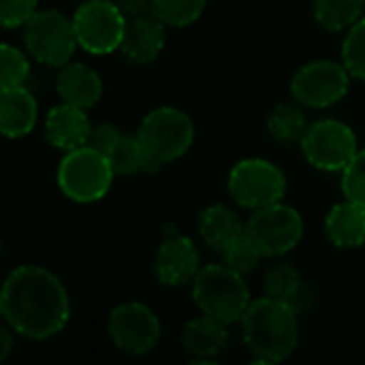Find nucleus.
I'll use <instances>...</instances> for the list:
<instances>
[{"label": "nucleus", "mask_w": 365, "mask_h": 365, "mask_svg": "<svg viewBox=\"0 0 365 365\" xmlns=\"http://www.w3.org/2000/svg\"><path fill=\"white\" fill-rule=\"evenodd\" d=\"M207 0H154V15L171 28L195 24L205 11Z\"/></svg>", "instance_id": "nucleus-24"}, {"label": "nucleus", "mask_w": 365, "mask_h": 365, "mask_svg": "<svg viewBox=\"0 0 365 365\" xmlns=\"http://www.w3.org/2000/svg\"><path fill=\"white\" fill-rule=\"evenodd\" d=\"M115 171L109 156L92 145L64 152V158L58 165V186L77 203H94L103 199L109 192Z\"/></svg>", "instance_id": "nucleus-5"}, {"label": "nucleus", "mask_w": 365, "mask_h": 365, "mask_svg": "<svg viewBox=\"0 0 365 365\" xmlns=\"http://www.w3.org/2000/svg\"><path fill=\"white\" fill-rule=\"evenodd\" d=\"M122 139V133L115 128V124L111 122H101L96 126H92L88 145H92L94 150L103 152L105 156H109L113 152V148L118 145V141Z\"/></svg>", "instance_id": "nucleus-31"}, {"label": "nucleus", "mask_w": 365, "mask_h": 365, "mask_svg": "<svg viewBox=\"0 0 365 365\" xmlns=\"http://www.w3.org/2000/svg\"><path fill=\"white\" fill-rule=\"evenodd\" d=\"M107 334L115 349L126 355H148L160 340V321L154 310L141 302H126L111 310Z\"/></svg>", "instance_id": "nucleus-12"}, {"label": "nucleus", "mask_w": 365, "mask_h": 365, "mask_svg": "<svg viewBox=\"0 0 365 365\" xmlns=\"http://www.w3.org/2000/svg\"><path fill=\"white\" fill-rule=\"evenodd\" d=\"M192 299L201 314L214 317L227 325L240 323L252 302L244 276L225 263L201 267L192 280Z\"/></svg>", "instance_id": "nucleus-4"}, {"label": "nucleus", "mask_w": 365, "mask_h": 365, "mask_svg": "<svg viewBox=\"0 0 365 365\" xmlns=\"http://www.w3.org/2000/svg\"><path fill=\"white\" fill-rule=\"evenodd\" d=\"M342 192L346 199L365 207V150H359L342 171Z\"/></svg>", "instance_id": "nucleus-29"}, {"label": "nucleus", "mask_w": 365, "mask_h": 365, "mask_svg": "<svg viewBox=\"0 0 365 365\" xmlns=\"http://www.w3.org/2000/svg\"><path fill=\"white\" fill-rule=\"evenodd\" d=\"M137 137L150 163V173L182 158L195 141L190 115L178 107H156L139 124Z\"/></svg>", "instance_id": "nucleus-3"}, {"label": "nucleus", "mask_w": 365, "mask_h": 365, "mask_svg": "<svg viewBox=\"0 0 365 365\" xmlns=\"http://www.w3.org/2000/svg\"><path fill=\"white\" fill-rule=\"evenodd\" d=\"M0 64H2V88L6 86H24L30 77V62L24 56V51H19L17 47L4 43L0 49Z\"/></svg>", "instance_id": "nucleus-28"}, {"label": "nucleus", "mask_w": 365, "mask_h": 365, "mask_svg": "<svg viewBox=\"0 0 365 365\" xmlns=\"http://www.w3.org/2000/svg\"><path fill=\"white\" fill-rule=\"evenodd\" d=\"M199 233L201 240L220 255L246 233V222L240 214L227 205H210L199 214Z\"/></svg>", "instance_id": "nucleus-20"}, {"label": "nucleus", "mask_w": 365, "mask_h": 365, "mask_svg": "<svg viewBox=\"0 0 365 365\" xmlns=\"http://www.w3.org/2000/svg\"><path fill=\"white\" fill-rule=\"evenodd\" d=\"M314 302H317L314 287H312V284H308V282H302V287L295 291V295H293L287 304H289L297 314H302V312L310 310V308L314 306Z\"/></svg>", "instance_id": "nucleus-32"}, {"label": "nucleus", "mask_w": 365, "mask_h": 365, "mask_svg": "<svg viewBox=\"0 0 365 365\" xmlns=\"http://www.w3.org/2000/svg\"><path fill=\"white\" fill-rule=\"evenodd\" d=\"M109 160L115 175L150 173V163L137 135H122V139L109 154Z\"/></svg>", "instance_id": "nucleus-23"}, {"label": "nucleus", "mask_w": 365, "mask_h": 365, "mask_svg": "<svg viewBox=\"0 0 365 365\" xmlns=\"http://www.w3.org/2000/svg\"><path fill=\"white\" fill-rule=\"evenodd\" d=\"M302 276L299 272L291 265V263H280V265H274L267 274H265V295L267 297H274V299H280V302H289L295 291L302 287Z\"/></svg>", "instance_id": "nucleus-26"}, {"label": "nucleus", "mask_w": 365, "mask_h": 365, "mask_svg": "<svg viewBox=\"0 0 365 365\" xmlns=\"http://www.w3.org/2000/svg\"><path fill=\"white\" fill-rule=\"evenodd\" d=\"M342 62L351 77L365 81V17H359L342 41Z\"/></svg>", "instance_id": "nucleus-25"}, {"label": "nucleus", "mask_w": 365, "mask_h": 365, "mask_svg": "<svg viewBox=\"0 0 365 365\" xmlns=\"http://www.w3.org/2000/svg\"><path fill=\"white\" fill-rule=\"evenodd\" d=\"M297 317L287 302L267 295L250 302L240 323L244 342L257 364H280L295 353L299 344Z\"/></svg>", "instance_id": "nucleus-2"}, {"label": "nucleus", "mask_w": 365, "mask_h": 365, "mask_svg": "<svg viewBox=\"0 0 365 365\" xmlns=\"http://www.w3.org/2000/svg\"><path fill=\"white\" fill-rule=\"evenodd\" d=\"M56 92L62 103L90 109L103 96V81L98 73L88 64L66 62L64 66H60V73L56 77Z\"/></svg>", "instance_id": "nucleus-16"}, {"label": "nucleus", "mask_w": 365, "mask_h": 365, "mask_svg": "<svg viewBox=\"0 0 365 365\" xmlns=\"http://www.w3.org/2000/svg\"><path fill=\"white\" fill-rule=\"evenodd\" d=\"M38 0H0V21L6 30L26 26L36 13Z\"/></svg>", "instance_id": "nucleus-30"}, {"label": "nucleus", "mask_w": 365, "mask_h": 365, "mask_svg": "<svg viewBox=\"0 0 365 365\" xmlns=\"http://www.w3.org/2000/svg\"><path fill=\"white\" fill-rule=\"evenodd\" d=\"M128 17L118 2L111 0H86L73 15L75 36L81 49L94 56L113 53L120 49Z\"/></svg>", "instance_id": "nucleus-8"}, {"label": "nucleus", "mask_w": 365, "mask_h": 365, "mask_svg": "<svg viewBox=\"0 0 365 365\" xmlns=\"http://www.w3.org/2000/svg\"><path fill=\"white\" fill-rule=\"evenodd\" d=\"M38 118L34 94L26 86H6L0 92V128L4 137L19 139L32 133Z\"/></svg>", "instance_id": "nucleus-17"}, {"label": "nucleus", "mask_w": 365, "mask_h": 365, "mask_svg": "<svg viewBox=\"0 0 365 365\" xmlns=\"http://www.w3.org/2000/svg\"><path fill=\"white\" fill-rule=\"evenodd\" d=\"M351 86V73L344 62L314 60L304 64L291 79L293 98L310 109H325L340 103Z\"/></svg>", "instance_id": "nucleus-11"}, {"label": "nucleus", "mask_w": 365, "mask_h": 365, "mask_svg": "<svg viewBox=\"0 0 365 365\" xmlns=\"http://www.w3.org/2000/svg\"><path fill=\"white\" fill-rule=\"evenodd\" d=\"M222 259H225V265H229L233 272L246 276V274H250V272L259 265V261L263 259V255H261V250L250 242V237L244 233L240 240H235V242L222 252Z\"/></svg>", "instance_id": "nucleus-27"}, {"label": "nucleus", "mask_w": 365, "mask_h": 365, "mask_svg": "<svg viewBox=\"0 0 365 365\" xmlns=\"http://www.w3.org/2000/svg\"><path fill=\"white\" fill-rule=\"evenodd\" d=\"M13 351V327L2 325L0 327V359L4 361Z\"/></svg>", "instance_id": "nucleus-34"}, {"label": "nucleus", "mask_w": 365, "mask_h": 365, "mask_svg": "<svg viewBox=\"0 0 365 365\" xmlns=\"http://www.w3.org/2000/svg\"><path fill=\"white\" fill-rule=\"evenodd\" d=\"M24 43L30 56L47 66H64L79 47L73 19L56 9L36 11L24 26Z\"/></svg>", "instance_id": "nucleus-7"}, {"label": "nucleus", "mask_w": 365, "mask_h": 365, "mask_svg": "<svg viewBox=\"0 0 365 365\" xmlns=\"http://www.w3.org/2000/svg\"><path fill=\"white\" fill-rule=\"evenodd\" d=\"M325 233L336 248L351 250L365 244V207L346 199L336 203L325 218Z\"/></svg>", "instance_id": "nucleus-18"}, {"label": "nucleus", "mask_w": 365, "mask_h": 365, "mask_svg": "<svg viewBox=\"0 0 365 365\" xmlns=\"http://www.w3.org/2000/svg\"><path fill=\"white\" fill-rule=\"evenodd\" d=\"M165 28L167 24L158 19L154 13L128 19L120 51L133 64H139V66L152 64L165 49V41H167Z\"/></svg>", "instance_id": "nucleus-14"}, {"label": "nucleus", "mask_w": 365, "mask_h": 365, "mask_svg": "<svg viewBox=\"0 0 365 365\" xmlns=\"http://www.w3.org/2000/svg\"><path fill=\"white\" fill-rule=\"evenodd\" d=\"M4 323L28 340H49L71 319V299L62 280L41 265L15 267L0 293Z\"/></svg>", "instance_id": "nucleus-1"}, {"label": "nucleus", "mask_w": 365, "mask_h": 365, "mask_svg": "<svg viewBox=\"0 0 365 365\" xmlns=\"http://www.w3.org/2000/svg\"><path fill=\"white\" fill-rule=\"evenodd\" d=\"M118 4L128 19L154 13V0H118Z\"/></svg>", "instance_id": "nucleus-33"}, {"label": "nucleus", "mask_w": 365, "mask_h": 365, "mask_svg": "<svg viewBox=\"0 0 365 365\" xmlns=\"http://www.w3.org/2000/svg\"><path fill=\"white\" fill-rule=\"evenodd\" d=\"M154 272L165 287H184L201 272V257L192 240L184 235H169L156 250Z\"/></svg>", "instance_id": "nucleus-13"}, {"label": "nucleus", "mask_w": 365, "mask_h": 365, "mask_svg": "<svg viewBox=\"0 0 365 365\" xmlns=\"http://www.w3.org/2000/svg\"><path fill=\"white\" fill-rule=\"evenodd\" d=\"M90 133H92V124L86 109L81 107L62 103L49 109L45 118V137L49 145L62 152H71L81 145H88Z\"/></svg>", "instance_id": "nucleus-15"}, {"label": "nucleus", "mask_w": 365, "mask_h": 365, "mask_svg": "<svg viewBox=\"0 0 365 365\" xmlns=\"http://www.w3.org/2000/svg\"><path fill=\"white\" fill-rule=\"evenodd\" d=\"M299 148L306 160L321 171H344L359 152L355 130L334 118L310 124Z\"/></svg>", "instance_id": "nucleus-10"}, {"label": "nucleus", "mask_w": 365, "mask_h": 365, "mask_svg": "<svg viewBox=\"0 0 365 365\" xmlns=\"http://www.w3.org/2000/svg\"><path fill=\"white\" fill-rule=\"evenodd\" d=\"M302 107L304 105L295 101V103H280L272 109L267 118V130L278 143L293 145V143H299L302 137L306 135L308 122H306V113Z\"/></svg>", "instance_id": "nucleus-21"}, {"label": "nucleus", "mask_w": 365, "mask_h": 365, "mask_svg": "<svg viewBox=\"0 0 365 365\" xmlns=\"http://www.w3.org/2000/svg\"><path fill=\"white\" fill-rule=\"evenodd\" d=\"M227 188L237 205L259 210L282 201L287 195V175L265 158H244L231 169Z\"/></svg>", "instance_id": "nucleus-6"}, {"label": "nucleus", "mask_w": 365, "mask_h": 365, "mask_svg": "<svg viewBox=\"0 0 365 365\" xmlns=\"http://www.w3.org/2000/svg\"><path fill=\"white\" fill-rule=\"evenodd\" d=\"M246 235L263 257H282L302 242L304 218L295 207L280 201L252 210L246 222Z\"/></svg>", "instance_id": "nucleus-9"}, {"label": "nucleus", "mask_w": 365, "mask_h": 365, "mask_svg": "<svg viewBox=\"0 0 365 365\" xmlns=\"http://www.w3.org/2000/svg\"><path fill=\"white\" fill-rule=\"evenodd\" d=\"M182 344L188 355H192L201 361H210V359L218 357L229 344L227 323H222L214 317H207V314L192 319L182 331Z\"/></svg>", "instance_id": "nucleus-19"}, {"label": "nucleus", "mask_w": 365, "mask_h": 365, "mask_svg": "<svg viewBox=\"0 0 365 365\" xmlns=\"http://www.w3.org/2000/svg\"><path fill=\"white\" fill-rule=\"evenodd\" d=\"M365 0H314V19L329 32L349 30L364 13Z\"/></svg>", "instance_id": "nucleus-22"}]
</instances>
